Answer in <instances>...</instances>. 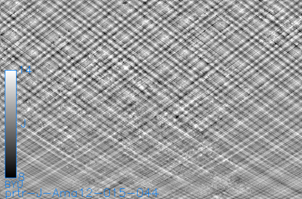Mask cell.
<instances>
[{
	"label": "cell",
	"mask_w": 302,
	"mask_h": 199,
	"mask_svg": "<svg viewBox=\"0 0 302 199\" xmlns=\"http://www.w3.org/2000/svg\"><path fill=\"white\" fill-rule=\"evenodd\" d=\"M256 65L269 80L275 77L279 79L290 69L283 60L273 54L266 57Z\"/></svg>",
	"instance_id": "cell-1"
},
{
	"label": "cell",
	"mask_w": 302,
	"mask_h": 199,
	"mask_svg": "<svg viewBox=\"0 0 302 199\" xmlns=\"http://www.w3.org/2000/svg\"><path fill=\"white\" fill-rule=\"evenodd\" d=\"M223 62L219 64L220 68L230 76L234 78L242 77L253 67L247 63L242 55L236 50Z\"/></svg>",
	"instance_id": "cell-2"
},
{
	"label": "cell",
	"mask_w": 302,
	"mask_h": 199,
	"mask_svg": "<svg viewBox=\"0 0 302 199\" xmlns=\"http://www.w3.org/2000/svg\"><path fill=\"white\" fill-rule=\"evenodd\" d=\"M250 65L257 64L269 55V50L255 39L247 41L237 50Z\"/></svg>",
	"instance_id": "cell-3"
},
{
	"label": "cell",
	"mask_w": 302,
	"mask_h": 199,
	"mask_svg": "<svg viewBox=\"0 0 302 199\" xmlns=\"http://www.w3.org/2000/svg\"><path fill=\"white\" fill-rule=\"evenodd\" d=\"M235 51L220 38L213 41L211 44L202 52L211 62L219 64Z\"/></svg>",
	"instance_id": "cell-4"
},
{
	"label": "cell",
	"mask_w": 302,
	"mask_h": 199,
	"mask_svg": "<svg viewBox=\"0 0 302 199\" xmlns=\"http://www.w3.org/2000/svg\"><path fill=\"white\" fill-rule=\"evenodd\" d=\"M190 30V36L187 38L186 41L195 48L206 49L217 36L206 27H199Z\"/></svg>",
	"instance_id": "cell-5"
},
{
	"label": "cell",
	"mask_w": 302,
	"mask_h": 199,
	"mask_svg": "<svg viewBox=\"0 0 302 199\" xmlns=\"http://www.w3.org/2000/svg\"><path fill=\"white\" fill-rule=\"evenodd\" d=\"M220 38L236 51L252 39L249 34L237 26L231 28Z\"/></svg>",
	"instance_id": "cell-6"
},
{
	"label": "cell",
	"mask_w": 302,
	"mask_h": 199,
	"mask_svg": "<svg viewBox=\"0 0 302 199\" xmlns=\"http://www.w3.org/2000/svg\"><path fill=\"white\" fill-rule=\"evenodd\" d=\"M280 27L274 23H270L256 36L264 42V46L268 50L277 45L280 42L284 41L285 38L283 35V32H279ZM285 41H284L285 42ZM262 44V45H263Z\"/></svg>",
	"instance_id": "cell-7"
},
{
	"label": "cell",
	"mask_w": 302,
	"mask_h": 199,
	"mask_svg": "<svg viewBox=\"0 0 302 199\" xmlns=\"http://www.w3.org/2000/svg\"><path fill=\"white\" fill-rule=\"evenodd\" d=\"M153 30L154 31L150 30L146 33V36L157 49L168 48L176 41L170 33L158 26Z\"/></svg>",
	"instance_id": "cell-8"
},
{
	"label": "cell",
	"mask_w": 302,
	"mask_h": 199,
	"mask_svg": "<svg viewBox=\"0 0 302 199\" xmlns=\"http://www.w3.org/2000/svg\"><path fill=\"white\" fill-rule=\"evenodd\" d=\"M232 23L231 22L227 17L223 14L217 13L208 20V23L204 25L207 29L211 32L215 33L217 36L221 35L231 29Z\"/></svg>",
	"instance_id": "cell-9"
},
{
	"label": "cell",
	"mask_w": 302,
	"mask_h": 199,
	"mask_svg": "<svg viewBox=\"0 0 302 199\" xmlns=\"http://www.w3.org/2000/svg\"><path fill=\"white\" fill-rule=\"evenodd\" d=\"M170 53L183 65H185L195 55L191 49L182 44L179 41H175L172 45L168 48Z\"/></svg>",
	"instance_id": "cell-10"
},
{
	"label": "cell",
	"mask_w": 302,
	"mask_h": 199,
	"mask_svg": "<svg viewBox=\"0 0 302 199\" xmlns=\"http://www.w3.org/2000/svg\"><path fill=\"white\" fill-rule=\"evenodd\" d=\"M239 22V24H242L243 27L242 28H246L255 35L261 32L270 23L265 21L253 12H251Z\"/></svg>",
	"instance_id": "cell-11"
},
{
	"label": "cell",
	"mask_w": 302,
	"mask_h": 199,
	"mask_svg": "<svg viewBox=\"0 0 302 199\" xmlns=\"http://www.w3.org/2000/svg\"><path fill=\"white\" fill-rule=\"evenodd\" d=\"M229 6L223 7L225 13L230 17L237 22H240L251 12L250 8H247L242 4L240 1H229L227 3Z\"/></svg>",
	"instance_id": "cell-12"
},
{
	"label": "cell",
	"mask_w": 302,
	"mask_h": 199,
	"mask_svg": "<svg viewBox=\"0 0 302 199\" xmlns=\"http://www.w3.org/2000/svg\"><path fill=\"white\" fill-rule=\"evenodd\" d=\"M193 22L194 21L190 18L189 16L184 12L177 15L166 25L168 28L171 29L173 32L180 34L181 32L185 33V31L186 30H189Z\"/></svg>",
	"instance_id": "cell-13"
},
{
	"label": "cell",
	"mask_w": 302,
	"mask_h": 199,
	"mask_svg": "<svg viewBox=\"0 0 302 199\" xmlns=\"http://www.w3.org/2000/svg\"><path fill=\"white\" fill-rule=\"evenodd\" d=\"M241 77L244 78L243 85L251 86L254 89L260 88L261 86L269 81L268 78L259 70L258 67L257 69L251 68Z\"/></svg>",
	"instance_id": "cell-14"
},
{
	"label": "cell",
	"mask_w": 302,
	"mask_h": 199,
	"mask_svg": "<svg viewBox=\"0 0 302 199\" xmlns=\"http://www.w3.org/2000/svg\"><path fill=\"white\" fill-rule=\"evenodd\" d=\"M212 8L206 2L202 1L192 2L185 13L194 21L205 19L211 14Z\"/></svg>",
	"instance_id": "cell-15"
},
{
	"label": "cell",
	"mask_w": 302,
	"mask_h": 199,
	"mask_svg": "<svg viewBox=\"0 0 302 199\" xmlns=\"http://www.w3.org/2000/svg\"><path fill=\"white\" fill-rule=\"evenodd\" d=\"M146 65L156 73L158 75L165 78L166 79L170 77L176 71L170 64L162 57L156 56L146 63Z\"/></svg>",
	"instance_id": "cell-16"
},
{
	"label": "cell",
	"mask_w": 302,
	"mask_h": 199,
	"mask_svg": "<svg viewBox=\"0 0 302 199\" xmlns=\"http://www.w3.org/2000/svg\"><path fill=\"white\" fill-rule=\"evenodd\" d=\"M148 12L155 19L161 21L175 11V9L169 3L164 1L157 2L148 8Z\"/></svg>",
	"instance_id": "cell-17"
},
{
	"label": "cell",
	"mask_w": 302,
	"mask_h": 199,
	"mask_svg": "<svg viewBox=\"0 0 302 199\" xmlns=\"http://www.w3.org/2000/svg\"><path fill=\"white\" fill-rule=\"evenodd\" d=\"M130 17L132 19L129 20V23L139 32L147 33L156 27V24L143 14H136L135 17L132 15Z\"/></svg>",
	"instance_id": "cell-18"
},
{
	"label": "cell",
	"mask_w": 302,
	"mask_h": 199,
	"mask_svg": "<svg viewBox=\"0 0 302 199\" xmlns=\"http://www.w3.org/2000/svg\"><path fill=\"white\" fill-rule=\"evenodd\" d=\"M293 69H290L279 79L283 85L291 92H294L301 86V75Z\"/></svg>",
	"instance_id": "cell-19"
},
{
	"label": "cell",
	"mask_w": 302,
	"mask_h": 199,
	"mask_svg": "<svg viewBox=\"0 0 302 199\" xmlns=\"http://www.w3.org/2000/svg\"><path fill=\"white\" fill-rule=\"evenodd\" d=\"M261 6L263 10L272 15L274 18L279 20L281 17L288 13L289 9L279 1H262Z\"/></svg>",
	"instance_id": "cell-20"
},
{
	"label": "cell",
	"mask_w": 302,
	"mask_h": 199,
	"mask_svg": "<svg viewBox=\"0 0 302 199\" xmlns=\"http://www.w3.org/2000/svg\"><path fill=\"white\" fill-rule=\"evenodd\" d=\"M204 80L208 82L210 85H212L213 88L216 89H219L221 88V86L225 84H229L230 83L228 78L220 72L217 69L213 68L204 76Z\"/></svg>",
	"instance_id": "cell-21"
},
{
	"label": "cell",
	"mask_w": 302,
	"mask_h": 199,
	"mask_svg": "<svg viewBox=\"0 0 302 199\" xmlns=\"http://www.w3.org/2000/svg\"><path fill=\"white\" fill-rule=\"evenodd\" d=\"M131 54L134 55L140 61L147 63L150 61L155 56L154 52L146 47L142 43L136 45L130 49Z\"/></svg>",
	"instance_id": "cell-22"
},
{
	"label": "cell",
	"mask_w": 302,
	"mask_h": 199,
	"mask_svg": "<svg viewBox=\"0 0 302 199\" xmlns=\"http://www.w3.org/2000/svg\"><path fill=\"white\" fill-rule=\"evenodd\" d=\"M129 31H130L128 29L123 28L113 37L114 40L124 48H126L136 40L134 34H132L131 32L130 33Z\"/></svg>",
	"instance_id": "cell-23"
},
{
	"label": "cell",
	"mask_w": 302,
	"mask_h": 199,
	"mask_svg": "<svg viewBox=\"0 0 302 199\" xmlns=\"http://www.w3.org/2000/svg\"><path fill=\"white\" fill-rule=\"evenodd\" d=\"M282 54L289 58L292 62L298 63L301 60V45L293 43L288 47L283 49Z\"/></svg>",
	"instance_id": "cell-24"
},
{
	"label": "cell",
	"mask_w": 302,
	"mask_h": 199,
	"mask_svg": "<svg viewBox=\"0 0 302 199\" xmlns=\"http://www.w3.org/2000/svg\"><path fill=\"white\" fill-rule=\"evenodd\" d=\"M233 88L230 89L229 90L226 89L223 91L225 93L228 98L231 99L236 103H239L247 96V93L244 91L239 88L238 86L235 84L233 85Z\"/></svg>",
	"instance_id": "cell-25"
},
{
	"label": "cell",
	"mask_w": 302,
	"mask_h": 199,
	"mask_svg": "<svg viewBox=\"0 0 302 199\" xmlns=\"http://www.w3.org/2000/svg\"><path fill=\"white\" fill-rule=\"evenodd\" d=\"M115 11L117 12L120 15L126 19L132 14L135 13L137 11L134 7L130 5L128 3H123L120 5L119 7L115 9Z\"/></svg>",
	"instance_id": "cell-26"
},
{
	"label": "cell",
	"mask_w": 302,
	"mask_h": 199,
	"mask_svg": "<svg viewBox=\"0 0 302 199\" xmlns=\"http://www.w3.org/2000/svg\"><path fill=\"white\" fill-rule=\"evenodd\" d=\"M104 19L99 23L98 25V28L105 32H108L109 30L111 29L116 24L111 20L107 18H103Z\"/></svg>",
	"instance_id": "cell-27"
},
{
	"label": "cell",
	"mask_w": 302,
	"mask_h": 199,
	"mask_svg": "<svg viewBox=\"0 0 302 199\" xmlns=\"http://www.w3.org/2000/svg\"><path fill=\"white\" fill-rule=\"evenodd\" d=\"M104 195L106 197H109L110 196V190L109 189L106 188L105 190Z\"/></svg>",
	"instance_id": "cell-28"
},
{
	"label": "cell",
	"mask_w": 302,
	"mask_h": 199,
	"mask_svg": "<svg viewBox=\"0 0 302 199\" xmlns=\"http://www.w3.org/2000/svg\"><path fill=\"white\" fill-rule=\"evenodd\" d=\"M143 194V189H139L137 191V195L138 196H141Z\"/></svg>",
	"instance_id": "cell-29"
},
{
	"label": "cell",
	"mask_w": 302,
	"mask_h": 199,
	"mask_svg": "<svg viewBox=\"0 0 302 199\" xmlns=\"http://www.w3.org/2000/svg\"><path fill=\"white\" fill-rule=\"evenodd\" d=\"M125 195H126V194H125V193H124V192H123V191L120 192V196L121 197H123V196H125Z\"/></svg>",
	"instance_id": "cell-30"
},
{
	"label": "cell",
	"mask_w": 302,
	"mask_h": 199,
	"mask_svg": "<svg viewBox=\"0 0 302 199\" xmlns=\"http://www.w3.org/2000/svg\"><path fill=\"white\" fill-rule=\"evenodd\" d=\"M66 193L65 192H62L61 193V196L62 197H65Z\"/></svg>",
	"instance_id": "cell-31"
},
{
	"label": "cell",
	"mask_w": 302,
	"mask_h": 199,
	"mask_svg": "<svg viewBox=\"0 0 302 199\" xmlns=\"http://www.w3.org/2000/svg\"><path fill=\"white\" fill-rule=\"evenodd\" d=\"M19 195V192H18V191L14 192V196H17Z\"/></svg>",
	"instance_id": "cell-32"
},
{
	"label": "cell",
	"mask_w": 302,
	"mask_h": 199,
	"mask_svg": "<svg viewBox=\"0 0 302 199\" xmlns=\"http://www.w3.org/2000/svg\"><path fill=\"white\" fill-rule=\"evenodd\" d=\"M149 196L151 198H156V194H152L151 195L150 194L149 195Z\"/></svg>",
	"instance_id": "cell-33"
},
{
	"label": "cell",
	"mask_w": 302,
	"mask_h": 199,
	"mask_svg": "<svg viewBox=\"0 0 302 199\" xmlns=\"http://www.w3.org/2000/svg\"><path fill=\"white\" fill-rule=\"evenodd\" d=\"M143 193H146L147 191V189L146 187L143 188Z\"/></svg>",
	"instance_id": "cell-34"
},
{
	"label": "cell",
	"mask_w": 302,
	"mask_h": 199,
	"mask_svg": "<svg viewBox=\"0 0 302 199\" xmlns=\"http://www.w3.org/2000/svg\"><path fill=\"white\" fill-rule=\"evenodd\" d=\"M69 196H70V193L68 192H67L66 193L65 197H68Z\"/></svg>",
	"instance_id": "cell-35"
},
{
	"label": "cell",
	"mask_w": 302,
	"mask_h": 199,
	"mask_svg": "<svg viewBox=\"0 0 302 199\" xmlns=\"http://www.w3.org/2000/svg\"><path fill=\"white\" fill-rule=\"evenodd\" d=\"M18 184H19V187H21L22 185V181H19V183H18Z\"/></svg>",
	"instance_id": "cell-36"
},
{
	"label": "cell",
	"mask_w": 302,
	"mask_h": 199,
	"mask_svg": "<svg viewBox=\"0 0 302 199\" xmlns=\"http://www.w3.org/2000/svg\"><path fill=\"white\" fill-rule=\"evenodd\" d=\"M153 131V129L152 128H149V129H147V132H152Z\"/></svg>",
	"instance_id": "cell-37"
},
{
	"label": "cell",
	"mask_w": 302,
	"mask_h": 199,
	"mask_svg": "<svg viewBox=\"0 0 302 199\" xmlns=\"http://www.w3.org/2000/svg\"><path fill=\"white\" fill-rule=\"evenodd\" d=\"M143 128L144 129H147L148 128V126L147 125H145L143 126Z\"/></svg>",
	"instance_id": "cell-38"
},
{
	"label": "cell",
	"mask_w": 302,
	"mask_h": 199,
	"mask_svg": "<svg viewBox=\"0 0 302 199\" xmlns=\"http://www.w3.org/2000/svg\"><path fill=\"white\" fill-rule=\"evenodd\" d=\"M72 194H73V196H75V197L77 195L76 192H73Z\"/></svg>",
	"instance_id": "cell-39"
},
{
	"label": "cell",
	"mask_w": 302,
	"mask_h": 199,
	"mask_svg": "<svg viewBox=\"0 0 302 199\" xmlns=\"http://www.w3.org/2000/svg\"><path fill=\"white\" fill-rule=\"evenodd\" d=\"M87 192H88V193H91V192H92V189H88L87 190Z\"/></svg>",
	"instance_id": "cell-40"
},
{
	"label": "cell",
	"mask_w": 302,
	"mask_h": 199,
	"mask_svg": "<svg viewBox=\"0 0 302 199\" xmlns=\"http://www.w3.org/2000/svg\"><path fill=\"white\" fill-rule=\"evenodd\" d=\"M159 140H163V137L162 136H159Z\"/></svg>",
	"instance_id": "cell-41"
},
{
	"label": "cell",
	"mask_w": 302,
	"mask_h": 199,
	"mask_svg": "<svg viewBox=\"0 0 302 199\" xmlns=\"http://www.w3.org/2000/svg\"><path fill=\"white\" fill-rule=\"evenodd\" d=\"M7 187H10V186H9V185H7Z\"/></svg>",
	"instance_id": "cell-42"
}]
</instances>
